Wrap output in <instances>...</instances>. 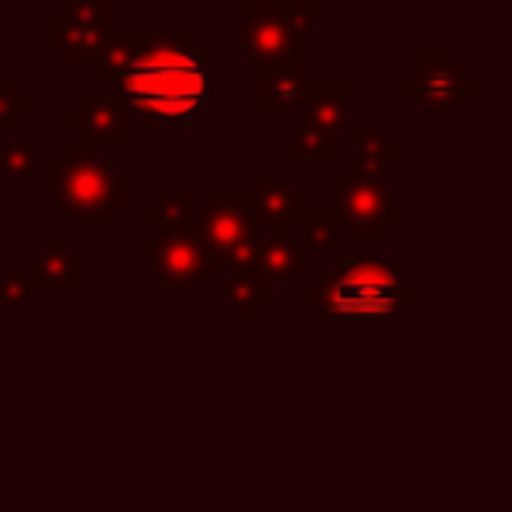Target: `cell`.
Instances as JSON below:
<instances>
[{"instance_id":"obj_1","label":"cell","mask_w":512,"mask_h":512,"mask_svg":"<svg viewBox=\"0 0 512 512\" xmlns=\"http://www.w3.org/2000/svg\"><path fill=\"white\" fill-rule=\"evenodd\" d=\"M211 53L193 32H141L134 60L120 74V95L148 127H190L211 102Z\"/></svg>"},{"instance_id":"obj_2","label":"cell","mask_w":512,"mask_h":512,"mask_svg":"<svg viewBox=\"0 0 512 512\" xmlns=\"http://www.w3.org/2000/svg\"><path fill=\"white\" fill-rule=\"evenodd\" d=\"M302 299L327 320H390L414 306L418 292L404 285L400 267L376 256H344L334 271H323L316 285L302 288Z\"/></svg>"},{"instance_id":"obj_3","label":"cell","mask_w":512,"mask_h":512,"mask_svg":"<svg viewBox=\"0 0 512 512\" xmlns=\"http://www.w3.org/2000/svg\"><path fill=\"white\" fill-rule=\"evenodd\" d=\"M50 190L57 211L78 221H113L116 211L130 204V176L116 172L99 148L88 141H71L64 155L50 158Z\"/></svg>"},{"instance_id":"obj_4","label":"cell","mask_w":512,"mask_h":512,"mask_svg":"<svg viewBox=\"0 0 512 512\" xmlns=\"http://www.w3.org/2000/svg\"><path fill=\"white\" fill-rule=\"evenodd\" d=\"M193 239L200 242L207 271H253L260 260V221L253 211V193L214 190L204 207L193 211Z\"/></svg>"},{"instance_id":"obj_5","label":"cell","mask_w":512,"mask_h":512,"mask_svg":"<svg viewBox=\"0 0 512 512\" xmlns=\"http://www.w3.org/2000/svg\"><path fill=\"white\" fill-rule=\"evenodd\" d=\"M113 0H74L64 11L46 18V39L71 64H95L113 43Z\"/></svg>"},{"instance_id":"obj_6","label":"cell","mask_w":512,"mask_h":512,"mask_svg":"<svg viewBox=\"0 0 512 512\" xmlns=\"http://www.w3.org/2000/svg\"><path fill=\"white\" fill-rule=\"evenodd\" d=\"M334 211L351 225L355 239H383L386 228L400 221V200L379 176L341 172L334 179Z\"/></svg>"},{"instance_id":"obj_7","label":"cell","mask_w":512,"mask_h":512,"mask_svg":"<svg viewBox=\"0 0 512 512\" xmlns=\"http://www.w3.org/2000/svg\"><path fill=\"white\" fill-rule=\"evenodd\" d=\"M400 92L428 109H456L481 92V81L453 60L446 46H421L414 53V78L400 81Z\"/></svg>"},{"instance_id":"obj_8","label":"cell","mask_w":512,"mask_h":512,"mask_svg":"<svg viewBox=\"0 0 512 512\" xmlns=\"http://www.w3.org/2000/svg\"><path fill=\"white\" fill-rule=\"evenodd\" d=\"M239 15H242L239 46L246 53V60H253L256 67L285 64V60L306 64V57H302V36L267 11V0H242Z\"/></svg>"},{"instance_id":"obj_9","label":"cell","mask_w":512,"mask_h":512,"mask_svg":"<svg viewBox=\"0 0 512 512\" xmlns=\"http://www.w3.org/2000/svg\"><path fill=\"white\" fill-rule=\"evenodd\" d=\"M144 253H148V264L155 271V278L169 288H200L211 281L204 249L193 239V232L155 235V239L144 242Z\"/></svg>"},{"instance_id":"obj_10","label":"cell","mask_w":512,"mask_h":512,"mask_svg":"<svg viewBox=\"0 0 512 512\" xmlns=\"http://www.w3.org/2000/svg\"><path fill=\"white\" fill-rule=\"evenodd\" d=\"M71 130H81L88 144L99 148L106 144H127L130 141V106L120 92L113 95H81L78 109L64 116Z\"/></svg>"},{"instance_id":"obj_11","label":"cell","mask_w":512,"mask_h":512,"mask_svg":"<svg viewBox=\"0 0 512 512\" xmlns=\"http://www.w3.org/2000/svg\"><path fill=\"white\" fill-rule=\"evenodd\" d=\"M351 92H355V85H351L348 78H316V81L306 78L302 99H299V106L306 109V123H313V127H320V130H330V134L348 127Z\"/></svg>"},{"instance_id":"obj_12","label":"cell","mask_w":512,"mask_h":512,"mask_svg":"<svg viewBox=\"0 0 512 512\" xmlns=\"http://www.w3.org/2000/svg\"><path fill=\"white\" fill-rule=\"evenodd\" d=\"M302 85H306V64L285 60V64L256 67V106L260 113H281L288 106H299Z\"/></svg>"},{"instance_id":"obj_13","label":"cell","mask_w":512,"mask_h":512,"mask_svg":"<svg viewBox=\"0 0 512 512\" xmlns=\"http://www.w3.org/2000/svg\"><path fill=\"white\" fill-rule=\"evenodd\" d=\"M306 207V193L295 190L288 179L278 176H256V190H253V211L256 221H271V225H281V221H292L295 214Z\"/></svg>"},{"instance_id":"obj_14","label":"cell","mask_w":512,"mask_h":512,"mask_svg":"<svg viewBox=\"0 0 512 512\" xmlns=\"http://www.w3.org/2000/svg\"><path fill=\"white\" fill-rule=\"evenodd\" d=\"M29 281L32 285H43V288H78L81 285V267L71 256V249H67L64 239L46 242V253L32 264Z\"/></svg>"},{"instance_id":"obj_15","label":"cell","mask_w":512,"mask_h":512,"mask_svg":"<svg viewBox=\"0 0 512 512\" xmlns=\"http://www.w3.org/2000/svg\"><path fill=\"white\" fill-rule=\"evenodd\" d=\"M225 302L232 309H239L242 320H253L264 306L274 302V285L256 271H232L225 281Z\"/></svg>"},{"instance_id":"obj_16","label":"cell","mask_w":512,"mask_h":512,"mask_svg":"<svg viewBox=\"0 0 512 512\" xmlns=\"http://www.w3.org/2000/svg\"><path fill=\"white\" fill-rule=\"evenodd\" d=\"M256 271L264 274L271 285L295 278V274L306 271V249L299 246V239H295V235H285V239H271L267 246H260Z\"/></svg>"},{"instance_id":"obj_17","label":"cell","mask_w":512,"mask_h":512,"mask_svg":"<svg viewBox=\"0 0 512 512\" xmlns=\"http://www.w3.org/2000/svg\"><path fill=\"white\" fill-rule=\"evenodd\" d=\"M351 144H355V172H362V176H379V169H383L386 162H397V158L404 155L400 144L386 141L369 123L351 127Z\"/></svg>"},{"instance_id":"obj_18","label":"cell","mask_w":512,"mask_h":512,"mask_svg":"<svg viewBox=\"0 0 512 512\" xmlns=\"http://www.w3.org/2000/svg\"><path fill=\"white\" fill-rule=\"evenodd\" d=\"M292 225H299L302 249H316V253H330L341 242V218L334 207H302L292 218Z\"/></svg>"},{"instance_id":"obj_19","label":"cell","mask_w":512,"mask_h":512,"mask_svg":"<svg viewBox=\"0 0 512 512\" xmlns=\"http://www.w3.org/2000/svg\"><path fill=\"white\" fill-rule=\"evenodd\" d=\"M193 193H169L162 197L158 204H151L144 211V221L158 228V235H179V232H190V221H193Z\"/></svg>"},{"instance_id":"obj_20","label":"cell","mask_w":512,"mask_h":512,"mask_svg":"<svg viewBox=\"0 0 512 512\" xmlns=\"http://www.w3.org/2000/svg\"><path fill=\"white\" fill-rule=\"evenodd\" d=\"M288 155L295 162H334L337 158V134L320 130L313 123H299L288 141Z\"/></svg>"},{"instance_id":"obj_21","label":"cell","mask_w":512,"mask_h":512,"mask_svg":"<svg viewBox=\"0 0 512 512\" xmlns=\"http://www.w3.org/2000/svg\"><path fill=\"white\" fill-rule=\"evenodd\" d=\"M267 11L302 36V32L316 29L323 8H320V0H267Z\"/></svg>"},{"instance_id":"obj_22","label":"cell","mask_w":512,"mask_h":512,"mask_svg":"<svg viewBox=\"0 0 512 512\" xmlns=\"http://www.w3.org/2000/svg\"><path fill=\"white\" fill-rule=\"evenodd\" d=\"M32 109V99L18 88L15 78H0V127H18L22 113Z\"/></svg>"},{"instance_id":"obj_23","label":"cell","mask_w":512,"mask_h":512,"mask_svg":"<svg viewBox=\"0 0 512 512\" xmlns=\"http://www.w3.org/2000/svg\"><path fill=\"white\" fill-rule=\"evenodd\" d=\"M0 169L11 176H32L36 172V148L29 141H4L0 144Z\"/></svg>"},{"instance_id":"obj_24","label":"cell","mask_w":512,"mask_h":512,"mask_svg":"<svg viewBox=\"0 0 512 512\" xmlns=\"http://www.w3.org/2000/svg\"><path fill=\"white\" fill-rule=\"evenodd\" d=\"M32 281L22 271H4L0 278V306H25L32 299Z\"/></svg>"},{"instance_id":"obj_25","label":"cell","mask_w":512,"mask_h":512,"mask_svg":"<svg viewBox=\"0 0 512 512\" xmlns=\"http://www.w3.org/2000/svg\"><path fill=\"white\" fill-rule=\"evenodd\" d=\"M0 218H4V211H0Z\"/></svg>"},{"instance_id":"obj_26","label":"cell","mask_w":512,"mask_h":512,"mask_svg":"<svg viewBox=\"0 0 512 512\" xmlns=\"http://www.w3.org/2000/svg\"><path fill=\"white\" fill-rule=\"evenodd\" d=\"M0 309H4V306H0Z\"/></svg>"}]
</instances>
